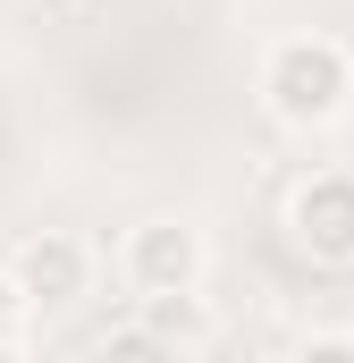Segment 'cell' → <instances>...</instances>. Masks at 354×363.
Listing matches in <instances>:
<instances>
[{"label":"cell","mask_w":354,"mask_h":363,"mask_svg":"<svg viewBox=\"0 0 354 363\" xmlns=\"http://www.w3.org/2000/svg\"><path fill=\"white\" fill-rule=\"evenodd\" d=\"M262 93H270V110H278L287 127H329V118L346 110V93H354L346 43H329V34H295V43H278L270 68H262Z\"/></svg>","instance_id":"obj_1"},{"label":"cell","mask_w":354,"mask_h":363,"mask_svg":"<svg viewBox=\"0 0 354 363\" xmlns=\"http://www.w3.org/2000/svg\"><path fill=\"white\" fill-rule=\"evenodd\" d=\"M127 279H135V296H194L202 287V237L177 220H144L127 237Z\"/></svg>","instance_id":"obj_2"},{"label":"cell","mask_w":354,"mask_h":363,"mask_svg":"<svg viewBox=\"0 0 354 363\" xmlns=\"http://www.w3.org/2000/svg\"><path fill=\"white\" fill-rule=\"evenodd\" d=\"M287 220H295V245H304L312 262H354V178L346 169L304 178L295 203H287Z\"/></svg>","instance_id":"obj_3"},{"label":"cell","mask_w":354,"mask_h":363,"mask_svg":"<svg viewBox=\"0 0 354 363\" xmlns=\"http://www.w3.org/2000/svg\"><path fill=\"white\" fill-rule=\"evenodd\" d=\"M17 296L42 313V304H76L85 296V279H93V254L76 245V237H59V228H42L34 245H17Z\"/></svg>","instance_id":"obj_4"},{"label":"cell","mask_w":354,"mask_h":363,"mask_svg":"<svg viewBox=\"0 0 354 363\" xmlns=\"http://www.w3.org/2000/svg\"><path fill=\"white\" fill-rule=\"evenodd\" d=\"M25 313H34V304L17 296V279H0V347H17V338H25Z\"/></svg>","instance_id":"obj_5"},{"label":"cell","mask_w":354,"mask_h":363,"mask_svg":"<svg viewBox=\"0 0 354 363\" xmlns=\"http://www.w3.org/2000/svg\"><path fill=\"white\" fill-rule=\"evenodd\" d=\"M304 355H354V338H304Z\"/></svg>","instance_id":"obj_6"}]
</instances>
